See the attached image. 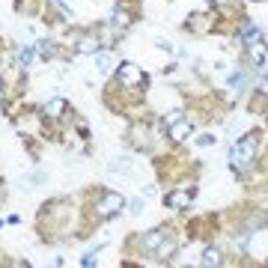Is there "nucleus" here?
Masks as SVG:
<instances>
[{
    "label": "nucleus",
    "mask_w": 268,
    "mask_h": 268,
    "mask_svg": "<svg viewBox=\"0 0 268 268\" xmlns=\"http://www.w3.org/2000/svg\"><path fill=\"white\" fill-rule=\"evenodd\" d=\"M254 158H257V140H254V137H242V140L233 143L230 161H233L236 170H248V167L254 164Z\"/></svg>",
    "instance_id": "1"
},
{
    "label": "nucleus",
    "mask_w": 268,
    "mask_h": 268,
    "mask_svg": "<svg viewBox=\"0 0 268 268\" xmlns=\"http://www.w3.org/2000/svg\"><path fill=\"white\" fill-rule=\"evenodd\" d=\"M119 209H125V197H119V194H104V197H101V203H98V212H101L104 218L116 215Z\"/></svg>",
    "instance_id": "2"
},
{
    "label": "nucleus",
    "mask_w": 268,
    "mask_h": 268,
    "mask_svg": "<svg viewBox=\"0 0 268 268\" xmlns=\"http://www.w3.org/2000/svg\"><path fill=\"white\" fill-rule=\"evenodd\" d=\"M137 81H140V69H137L134 63H122V66H119V84L131 87V84H137Z\"/></svg>",
    "instance_id": "3"
},
{
    "label": "nucleus",
    "mask_w": 268,
    "mask_h": 268,
    "mask_svg": "<svg viewBox=\"0 0 268 268\" xmlns=\"http://www.w3.org/2000/svg\"><path fill=\"white\" fill-rule=\"evenodd\" d=\"M188 134H191V122H188V119L179 116L176 122H170V137H173V140H185Z\"/></svg>",
    "instance_id": "4"
},
{
    "label": "nucleus",
    "mask_w": 268,
    "mask_h": 268,
    "mask_svg": "<svg viewBox=\"0 0 268 268\" xmlns=\"http://www.w3.org/2000/svg\"><path fill=\"white\" fill-rule=\"evenodd\" d=\"M248 54H251V60H254L257 66H263V60H266V54H268L266 42H263V39H257V42H248Z\"/></svg>",
    "instance_id": "5"
},
{
    "label": "nucleus",
    "mask_w": 268,
    "mask_h": 268,
    "mask_svg": "<svg viewBox=\"0 0 268 268\" xmlns=\"http://www.w3.org/2000/svg\"><path fill=\"white\" fill-rule=\"evenodd\" d=\"M167 206H173V209H188V206H191V197H188L185 191H173V194L167 197Z\"/></svg>",
    "instance_id": "6"
},
{
    "label": "nucleus",
    "mask_w": 268,
    "mask_h": 268,
    "mask_svg": "<svg viewBox=\"0 0 268 268\" xmlns=\"http://www.w3.org/2000/svg\"><path fill=\"white\" fill-rule=\"evenodd\" d=\"M164 236H167L164 230H152V233H149V236L143 239V248H146V251H155V248H158V245L164 242Z\"/></svg>",
    "instance_id": "7"
},
{
    "label": "nucleus",
    "mask_w": 268,
    "mask_h": 268,
    "mask_svg": "<svg viewBox=\"0 0 268 268\" xmlns=\"http://www.w3.org/2000/svg\"><path fill=\"white\" fill-rule=\"evenodd\" d=\"M63 110H66V98H51L45 104V113L48 116H63Z\"/></svg>",
    "instance_id": "8"
},
{
    "label": "nucleus",
    "mask_w": 268,
    "mask_h": 268,
    "mask_svg": "<svg viewBox=\"0 0 268 268\" xmlns=\"http://www.w3.org/2000/svg\"><path fill=\"white\" fill-rule=\"evenodd\" d=\"M107 170H110V173H125V170H128V155H116V158H110Z\"/></svg>",
    "instance_id": "9"
},
{
    "label": "nucleus",
    "mask_w": 268,
    "mask_h": 268,
    "mask_svg": "<svg viewBox=\"0 0 268 268\" xmlns=\"http://www.w3.org/2000/svg\"><path fill=\"white\" fill-rule=\"evenodd\" d=\"M92 57H95V63H98V69H101V72H110V66H113V57H110L107 51H95Z\"/></svg>",
    "instance_id": "10"
},
{
    "label": "nucleus",
    "mask_w": 268,
    "mask_h": 268,
    "mask_svg": "<svg viewBox=\"0 0 268 268\" xmlns=\"http://www.w3.org/2000/svg\"><path fill=\"white\" fill-rule=\"evenodd\" d=\"M78 51H81V54H95V51H98V42H95L92 36H84L81 45H78Z\"/></svg>",
    "instance_id": "11"
},
{
    "label": "nucleus",
    "mask_w": 268,
    "mask_h": 268,
    "mask_svg": "<svg viewBox=\"0 0 268 268\" xmlns=\"http://www.w3.org/2000/svg\"><path fill=\"white\" fill-rule=\"evenodd\" d=\"M155 254H158L161 260H167V257H173V254H176V242H161V245L155 248Z\"/></svg>",
    "instance_id": "12"
},
{
    "label": "nucleus",
    "mask_w": 268,
    "mask_h": 268,
    "mask_svg": "<svg viewBox=\"0 0 268 268\" xmlns=\"http://www.w3.org/2000/svg\"><path fill=\"white\" fill-rule=\"evenodd\" d=\"M203 266H221V251L209 248V251L203 254Z\"/></svg>",
    "instance_id": "13"
},
{
    "label": "nucleus",
    "mask_w": 268,
    "mask_h": 268,
    "mask_svg": "<svg viewBox=\"0 0 268 268\" xmlns=\"http://www.w3.org/2000/svg\"><path fill=\"white\" fill-rule=\"evenodd\" d=\"M30 60H33V51L30 48H21L18 51V66H30Z\"/></svg>",
    "instance_id": "14"
},
{
    "label": "nucleus",
    "mask_w": 268,
    "mask_h": 268,
    "mask_svg": "<svg viewBox=\"0 0 268 268\" xmlns=\"http://www.w3.org/2000/svg\"><path fill=\"white\" fill-rule=\"evenodd\" d=\"M36 48H39V54H42V57H51V51H54L45 39H39V45H36Z\"/></svg>",
    "instance_id": "15"
},
{
    "label": "nucleus",
    "mask_w": 268,
    "mask_h": 268,
    "mask_svg": "<svg viewBox=\"0 0 268 268\" xmlns=\"http://www.w3.org/2000/svg\"><path fill=\"white\" fill-rule=\"evenodd\" d=\"M128 212H131V215H140V212H143V200H131V203H128Z\"/></svg>",
    "instance_id": "16"
},
{
    "label": "nucleus",
    "mask_w": 268,
    "mask_h": 268,
    "mask_svg": "<svg viewBox=\"0 0 268 268\" xmlns=\"http://www.w3.org/2000/svg\"><path fill=\"white\" fill-rule=\"evenodd\" d=\"M197 143H200V146H212V143H215V134H203Z\"/></svg>",
    "instance_id": "17"
},
{
    "label": "nucleus",
    "mask_w": 268,
    "mask_h": 268,
    "mask_svg": "<svg viewBox=\"0 0 268 268\" xmlns=\"http://www.w3.org/2000/svg\"><path fill=\"white\" fill-rule=\"evenodd\" d=\"M263 92H266V95H268V78H266V81H263Z\"/></svg>",
    "instance_id": "18"
},
{
    "label": "nucleus",
    "mask_w": 268,
    "mask_h": 268,
    "mask_svg": "<svg viewBox=\"0 0 268 268\" xmlns=\"http://www.w3.org/2000/svg\"><path fill=\"white\" fill-rule=\"evenodd\" d=\"M0 101H3V89H0Z\"/></svg>",
    "instance_id": "19"
},
{
    "label": "nucleus",
    "mask_w": 268,
    "mask_h": 268,
    "mask_svg": "<svg viewBox=\"0 0 268 268\" xmlns=\"http://www.w3.org/2000/svg\"><path fill=\"white\" fill-rule=\"evenodd\" d=\"M212 3H221V0H212Z\"/></svg>",
    "instance_id": "20"
}]
</instances>
